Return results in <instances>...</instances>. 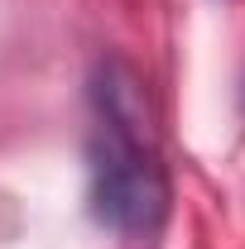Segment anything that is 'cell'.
Wrapping results in <instances>:
<instances>
[{"label": "cell", "instance_id": "cell-1", "mask_svg": "<svg viewBox=\"0 0 245 249\" xmlns=\"http://www.w3.org/2000/svg\"><path fill=\"white\" fill-rule=\"evenodd\" d=\"M92 216L121 240H154L168 211V182L144 82L125 62H101L92 77Z\"/></svg>", "mask_w": 245, "mask_h": 249}]
</instances>
